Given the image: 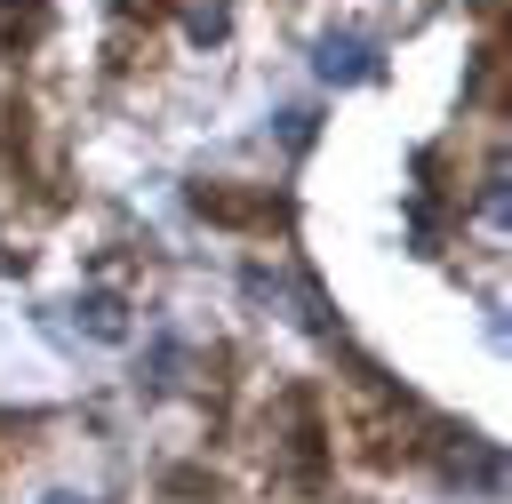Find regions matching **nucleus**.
<instances>
[{"instance_id": "nucleus-2", "label": "nucleus", "mask_w": 512, "mask_h": 504, "mask_svg": "<svg viewBox=\"0 0 512 504\" xmlns=\"http://www.w3.org/2000/svg\"><path fill=\"white\" fill-rule=\"evenodd\" d=\"M80 312H88V328H96V336H120V304H112V296H88Z\"/></svg>"}, {"instance_id": "nucleus-3", "label": "nucleus", "mask_w": 512, "mask_h": 504, "mask_svg": "<svg viewBox=\"0 0 512 504\" xmlns=\"http://www.w3.org/2000/svg\"><path fill=\"white\" fill-rule=\"evenodd\" d=\"M48 504H72V496H48Z\"/></svg>"}, {"instance_id": "nucleus-1", "label": "nucleus", "mask_w": 512, "mask_h": 504, "mask_svg": "<svg viewBox=\"0 0 512 504\" xmlns=\"http://www.w3.org/2000/svg\"><path fill=\"white\" fill-rule=\"evenodd\" d=\"M320 72H328V80H360V72H368V48H360V40H320Z\"/></svg>"}]
</instances>
